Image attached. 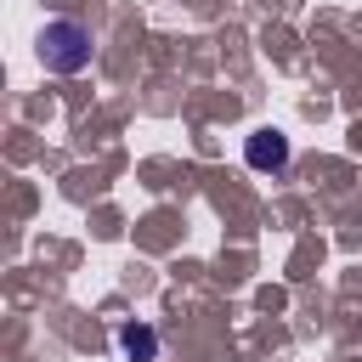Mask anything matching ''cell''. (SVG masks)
<instances>
[{
  "mask_svg": "<svg viewBox=\"0 0 362 362\" xmlns=\"http://www.w3.org/2000/svg\"><path fill=\"white\" fill-rule=\"evenodd\" d=\"M34 51H40V62L51 74H85L90 57H96V40H90V28L79 17H51L34 34Z\"/></svg>",
  "mask_w": 362,
  "mask_h": 362,
  "instance_id": "1",
  "label": "cell"
},
{
  "mask_svg": "<svg viewBox=\"0 0 362 362\" xmlns=\"http://www.w3.org/2000/svg\"><path fill=\"white\" fill-rule=\"evenodd\" d=\"M119 351H124V362H153L158 356V334L147 322H124L119 328Z\"/></svg>",
  "mask_w": 362,
  "mask_h": 362,
  "instance_id": "3",
  "label": "cell"
},
{
  "mask_svg": "<svg viewBox=\"0 0 362 362\" xmlns=\"http://www.w3.org/2000/svg\"><path fill=\"white\" fill-rule=\"evenodd\" d=\"M243 158H249V170H272L277 175V170H288V136L266 124V130H255L243 141Z\"/></svg>",
  "mask_w": 362,
  "mask_h": 362,
  "instance_id": "2",
  "label": "cell"
}]
</instances>
